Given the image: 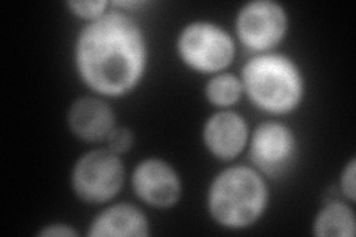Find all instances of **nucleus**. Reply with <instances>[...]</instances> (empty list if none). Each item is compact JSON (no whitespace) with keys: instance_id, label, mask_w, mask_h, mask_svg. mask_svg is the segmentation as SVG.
<instances>
[{"instance_id":"nucleus-8","label":"nucleus","mask_w":356,"mask_h":237,"mask_svg":"<svg viewBox=\"0 0 356 237\" xmlns=\"http://www.w3.org/2000/svg\"><path fill=\"white\" fill-rule=\"evenodd\" d=\"M131 188L143 205L159 211L175 208L184 191L177 167L158 156L144 157L132 167Z\"/></svg>"},{"instance_id":"nucleus-7","label":"nucleus","mask_w":356,"mask_h":237,"mask_svg":"<svg viewBox=\"0 0 356 237\" xmlns=\"http://www.w3.org/2000/svg\"><path fill=\"white\" fill-rule=\"evenodd\" d=\"M248 159L267 179L288 175L297 165L300 141L296 131L281 119H266L251 129Z\"/></svg>"},{"instance_id":"nucleus-12","label":"nucleus","mask_w":356,"mask_h":237,"mask_svg":"<svg viewBox=\"0 0 356 237\" xmlns=\"http://www.w3.org/2000/svg\"><path fill=\"white\" fill-rule=\"evenodd\" d=\"M312 234L316 237H355L356 215L353 203L341 199H328L315 213Z\"/></svg>"},{"instance_id":"nucleus-9","label":"nucleus","mask_w":356,"mask_h":237,"mask_svg":"<svg viewBox=\"0 0 356 237\" xmlns=\"http://www.w3.org/2000/svg\"><path fill=\"white\" fill-rule=\"evenodd\" d=\"M251 128L235 108L214 110L205 119L200 140L207 153L218 162L230 163L247 152Z\"/></svg>"},{"instance_id":"nucleus-3","label":"nucleus","mask_w":356,"mask_h":237,"mask_svg":"<svg viewBox=\"0 0 356 237\" xmlns=\"http://www.w3.org/2000/svg\"><path fill=\"white\" fill-rule=\"evenodd\" d=\"M239 77L243 95L270 117L293 115L307 95V79L302 65L281 51L252 54L243 63Z\"/></svg>"},{"instance_id":"nucleus-10","label":"nucleus","mask_w":356,"mask_h":237,"mask_svg":"<svg viewBox=\"0 0 356 237\" xmlns=\"http://www.w3.org/2000/svg\"><path fill=\"white\" fill-rule=\"evenodd\" d=\"M65 122L74 137L88 144L104 142L118 125L108 99L94 94L76 98L67 108Z\"/></svg>"},{"instance_id":"nucleus-5","label":"nucleus","mask_w":356,"mask_h":237,"mask_svg":"<svg viewBox=\"0 0 356 237\" xmlns=\"http://www.w3.org/2000/svg\"><path fill=\"white\" fill-rule=\"evenodd\" d=\"M127 183L124 156L107 147L82 153L70 171V188L77 200L89 206H104L113 202Z\"/></svg>"},{"instance_id":"nucleus-4","label":"nucleus","mask_w":356,"mask_h":237,"mask_svg":"<svg viewBox=\"0 0 356 237\" xmlns=\"http://www.w3.org/2000/svg\"><path fill=\"white\" fill-rule=\"evenodd\" d=\"M175 54L191 72L213 76L227 72L235 63L238 40L213 19L188 21L177 33Z\"/></svg>"},{"instance_id":"nucleus-14","label":"nucleus","mask_w":356,"mask_h":237,"mask_svg":"<svg viewBox=\"0 0 356 237\" xmlns=\"http://www.w3.org/2000/svg\"><path fill=\"white\" fill-rule=\"evenodd\" d=\"M110 6L111 5L107 0H67L65 2L69 13L83 22H91L103 17Z\"/></svg>"},{"instance_id":"nucleus-17","label":"nucleus","mask_w":356,"mask_h":237,"mask_svg":"<svg viewBox=\"0 0 356 237\" xmlns=\"http://www.w3.org/2000/svg\"><path fill=\"white\" fill-rule=\"evenodd\" d=\"M36 234L39 237H79L81 236V233L73 227V224H67V222L44 224Z\"/></svg>"},{"instance_id":"nucleus-16","label":"nucleus","mask_w":356,"mask_h":237,"mask_svg":"<svg viewBox=\"0 0 356 237\" xmlns=\"http://www.w3.org/2000/svg\"><path fill=\"white\" fill-rule=\"evenodd\" d=\"M337 188L344 200L350 203L356 202V159L352 156L350 159L343 165L340 175H339V184Z\"/></svg>"},{"instance_id":"nucleus-11","label":"nucleus","mask_w":356,"mask_h":237,"mask_svg":"<svg viewBox=\"0 0 356 237\" xmlns=\"http://www.w3.org/2000/svg\"><path fill=\"white\" fill-rule=\"evenodd\" d=\"M150 218L143 208L129 202H110L88 224V237H149Z\"/></svg>"},{"instance_id":"nucleus-6","label":"nucleus","mask_w":356,"mask_h":237,"mask_svg":"<svg viewBox=\"0 0 356 237\" xmlns=\"http://www.w3.org/2000/svg\"><path fill=\"white\" fill-rule=\"evenodd\" d=\"M289 14L276 0H250L236 10L233 35L252 54L277 51L288 36Z\"/></svg>"},{"instance_id":"nucleus-1","label":"nucleus","mask_w":356,"mask_h":237,"mask_svg":"<svg viewBox=\"0 0 356 237\" xmlns=\"http://www.w3.org/2000/svg\"><path fill=\"white\" fill-rule=\"evenodd\" d=\"M72 60L77 79L89 92L106 99L124 98L146 79L150 44L136 18L110 6L103 17L85 22L77 31Z\"/></svg>"},{"instance_id":"nucleus-13","label":"nucleus","mask_w":356,"mask_h":237,"mask_svg":"<svg viewBox=\"0 0 356 237\" xmlns=\"http://www.w3.org/2000/svg\"><path fill=\"white\" fill-rule=\"evenodd\" d=\"M204 97L207 103L218 108H233L243 97V88L239 74L232 72H221L208 76L204 86Z\"/></svg>"},{"instance_id":"nucleus-15","label":"nucleus","mask_w":356,"mask_h":237,"mask_svg":"<svg viewBox=\"0 0 356 237\" xmlns=\"http://www.w3.org/2000/svg\"><path fill=\"white\" fill-rule=\"evenodd\" d=\"M104 145L110 152H113L119 156H125L134 149V145H136V133H134V131L129 126L116 125L115 129L108 133Z\"/></svg>"},{"instance_id":"nucleus-2","label":"nucleus","mask_w":356,"mask_h":237,"mask_svg":"<svg viewBox=\"0 0 356 237\" xmlns=\"http://www.w3.org/2000/svg\"><path fill=\"white\" fill-rule=\"evenodd\" d=\"M269 179L251 165H229L213 177L205 195L211 221L239 233L260 222L270 206Z\"/></svg>"},{"instance_id":"nucleus-18","label":"nucleus","mask_w":356,"mask_h":237,"mask_svg":"<svg viewBox=\"0 0 356 237\" xmlns=\"http://www.w3.org/2000/svg\"><path fill=\"white\" fill-rule=\"evenodd\" d=\"M110 3L113 8L125 10V13H132V10H136L138 8L150 5L149 0H115V2H110Z\"/></svg>"}]
</instances>
